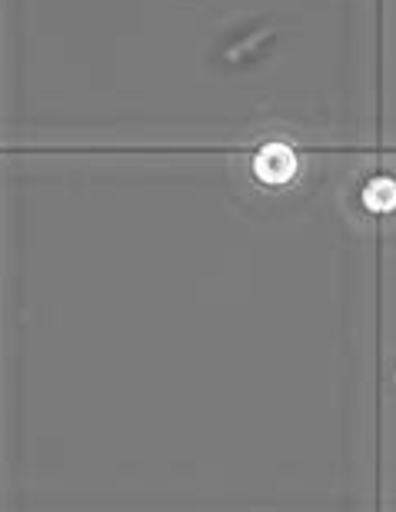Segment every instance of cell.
<instances>
[{
    "mask_svg": "<svg viewBox=\"0 0 396 512\" xmlns=\"http://www.w3.org/2000/svg\"><path fill=\"white\" fill-rule=\"evenodd\" d=\"M297 153H293L287 143H267L257 160H253V173H257V180L263 183H290L293 177H297Z\"/></svg>",
    "mask_w": 396,
    "mask_h": 512,
    "instance_id": "6da1fadb",
    "label": "cell"
},
{
    "mask_svg": "<svg viewBox=\"0 0 396 512\" xmlns=\"http://www.w3.org/2000/svg\"><path fill=\"white\" fill-rule=\"evenodd\" d=\"M363 203L377 213H390L396 210V180L390 177H373L367 187H363Z\"/></svg>",
    "mask_w": 396,
    "mask_h": 512,
    "instance_id": "7a4b0ae2",
    "label": "cell"
}]
</instances>
